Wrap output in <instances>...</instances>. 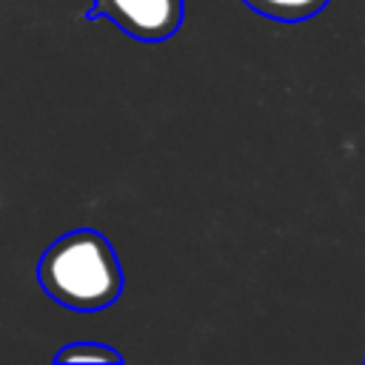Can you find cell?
<instances>
[{"label": "cell", "mask_w": 365, "mask_h": 365, "mask_svg": "<svg viewBox=\"0 0 365 365\" xmlns=\"http://www.w3.org/2000/svg\"><path fill=\"white\" fill-rule=\"evenodd\" d=\"M37 282L63 308L103 311L123 294V265L100 231L74 228L43 251Z\"/></svg>", "instance_id": "6da1fadb"}, {"label": "cell", "mask_w": 365, "mask_h": 365, "mask_svg": "<svg viewBox=\"0 0 365 365\" xmlns=\"http://www.w3.org/2000/svg\"><path fill=\"white\" fill-rule=\"evenodd\" d=\"M111 20L120 31L143 43L174 37L185 20V0H94L86 20Z\"/></svg>", "instance_id": "7a4b0ae2"}, {"label": "cell", "mask_w": 365, "mask_h": 365, "mask_svg": "<svg viewBox=\"0 0 365 365\" xmlns=\"http://www.w3.org/2000/svg\"><path fill=\"white\" fill-rule=\"evenodd\" d=\"M251 11L277 23H302L319 14L331 0H242Z\"/></svg>", "instance_id": "3957f363"}, {"label": "cell", "mask_w": 365, "mask_h": 365, "mask_svg": "<svg viewBox=\"0 0 365 365\" xmlns=\"http://www.w3.org/2000/svg\"><path fill=\"white\" fill-rule=\"evenodd\" d=\"M54 362H123V354L114 351L106 342H91V339H80V342H68L54 354Z\"/></svg>", "instance_id": "277c9868"}]
</instances>
